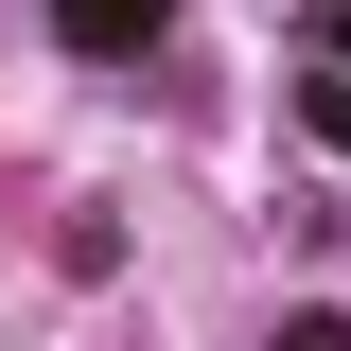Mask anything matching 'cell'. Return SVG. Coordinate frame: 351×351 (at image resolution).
Listing matches in <instances>:
<instances>
[{
    "label": "cell",
    "mask_w": 351,
    "mask_h": 351,
    "mask_svg": "<svg viewBox=\"0 0 351 351\" xmlns=\"http://www.w3.org/2000/svg\"><path fill=\"white\" fill-rule=\"evenodd\" d=\"M53 36L71 53H158V0H53Z\"/></svg>",
    "instance_id": "obj_1"
},
{
    "label": "cell",
    "mask_w": 351,
    "mask_h": 351,
    "mask_svg": "<svg viewBox=\"0 0 351 351\" xmlns=\"http://www.w3.org/2000/svg\"><path fill=\"white\" fill-rule=\"evenodd\" d=\"M281 351H351V316H316V299H299V316H281Z\"/></svg>",
    "instance_id": "obj_2"
},
{
    "label": "cell",
    "mask_w": 351,
    "mask_h": 351,
    "mask_svg": "<svg viewBox=\"0 0 351 351\" xmlns=\"http://www.w3.org/2000/svg\"><path fill=\"white\" fill-rule=\"evenodd\" d=\"M316 36H334V71H351V0H334V18H316Z\"/></svg>",
    "instance_id": "obj_3"
}]
</instances>
